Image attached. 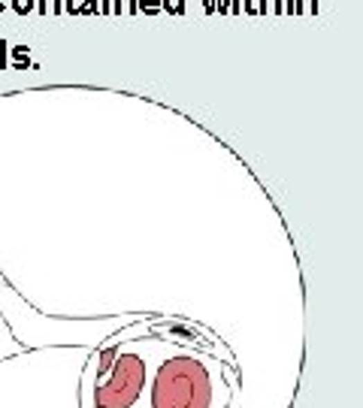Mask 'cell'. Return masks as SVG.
<instances>
[{
  "label": "cell",
  "instance_id": "8992f818",
  "mask_svg": "<svg viewBox=\"0 0 363 408\" xmlns=\"http://www.w3.org/2000/svg\"><path fill=\"white\" fill-rule=\"evenodd\" d=\"M139 10H145V12H154V10H158V0H139Z\"/></svg>",
  "mask_w": 363,
  "mask_h": 408
},
{
  "label": "cell",
  "instance_id": "277c9868",
  "mask_svg": "<svg viewBox=\"0 0 363 408\" xmlns=\"http://www.w3.org/2000/svg\"><path fill=\"white\" fill-rule=\"evenodd\" d=\"M10 10L19 12V15H28L37 10V0H10Z\"/></svg>",
  "mask_w": 363,
  "mask_h": 408
},
{
  "label": "cell",
  "instance_id": "ba28073f",
  "mask_svg": "<svg viewBox=\"0 0 363 408\" xmlns=\"http://www.w3.org/2000/svg\"><path fill=\"white\" fill-rule=\"evenodd\" d=\"M100 10H103V12H112V3H109V0H103V3H100Z\"/></svg>",
  "mask_w": 363,
  "mask_h": 408
},
{
  "label": "cell",
  "instance_id": "6da1fadb",
  "mask_svg": "<svg viewBox=\"0 0 363 408\" xmlns=\"http://www.w3.org/2000/svg\"><path fill=\"white\" fill-rule=\"evenodd\" d=\"M154 408H209L212 405V378L203 363L194 357H172L161 366L154 378Z\"/></svg>",
  "mask_w": 363,
  "mask_h": 408
},
{
  "label": "cell",
  "instance_id": "52a82bcc",
  "mask_svg": "<svg viewBox=\"0 0 363 408\" xmlns=\"http://www.w3.org/2000/svg\"><path fill=\"white\" fill-rule=\"evenodd\" d=\"M79 0H64V10H67V12H73V15H79Z\"/></svg>",
  "mask_w": 363,
  "mask_h": 408
},
{
  "label": "cell",
  "instance_id": "9c48e42d",
  "mask_svg": "<svg viewBox=\"0 0 363 408\" xmlns=\"http://www.w3.org/2000/svg\"><path fill=\"white\" fill-rule=\"evenodd\" d=\"M6 6H10V0H0V12H3V10H6Z\"/></svg>",
  "mask_w": 363,
  "mask_h": 408
},
{
  "label": "cell",
  "instance_id": "5b68a950",
  "mask_svg": "<svg viewBox=\"0 0 363 408\" xmlns=\"http://www.w3.org/2000/svg\"><path fill=\"white\" fill-rule=\"evenodd\" d=\"M94 12H97V0H82L79 15H94Z\"/></svg>",
  "mask_w": 363,
  "mask_h": 408
},
{
  "label": "cell",
  "instance_id": "3957f363",
  "mask_svg": "<svg viewBox=\"0 0 363 408\" xmlns=\"http://www.w3.org/2000/svg\"><path fill=\"white\" fill-rule=\"evenodd\" d=\"M37 12L39 15H48V12H67L64 10V0H37Z\"/></svg>",
  "mask_w": 363,
  "mask_h": 408
},
{
  "label": "cell",
  "instance_id": "7a4b0ae2",
  "mask_svg": "<svg viewBox=\"0 0 363 408\" xmlns=\"http://www.w3.org/2000/svg\"><path fill=\"white\" fill-rule=\"evenodd\" d=\"M10 52H12V70L24 73L28 66H34V64H30V57H28V46H24V43L21 46H12Z\"/></svg>",
  "mask_w": 363,
  "mask_h": 408
}]
</instances>
